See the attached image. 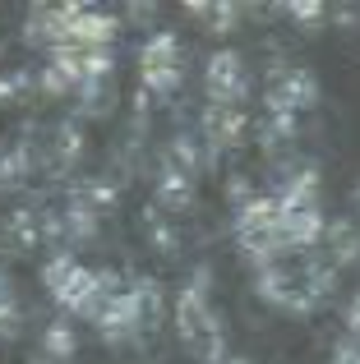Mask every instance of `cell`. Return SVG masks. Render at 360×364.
Masks as SVG:
<instances>
[{
	"mask_svg": "<svg viewBox=\"0 0 360 364\" xmlns=\"http://www.w3.org/2000/svg\"><path fill=\"white\" fill-rule=\"evenodd\" d=\"M287 14L300 23H314V18H324V5H287Z\"/></svg>",
	"mask_w": 360,
	"mask_h": 364,
	"instance_id": "4fadbf2b",
	"label": "cell"
},
{
	"mask_svg": "<svg viewBox=\"0 0 360 364\" xmlns=\"http://www.w3.org/2000/svg\"><path fill=\"white\" fill-rule=\"evenodd\" d=\"M18 300H14V286H9V277L0 272V337H18Z\"/></svg>",
	"mask_w": 360,
	"mask_h": 364,
	"instance_id": "8fae6325",
	"label": "cell"
},
{
	"mask_svg": "<svg viewBox=\"0 0 360 364\" xmlns=\"http://www.w3.org/2000/svg\"><path fill=\"white\" fill-rule=\"evenodd\" d=\"M240 134H245V111L240 107H208L203 111V134H198V139L208 143L203 157H217V152L235 148Z\"/></svg>",
	"mask_w": 360,
	"mask_h": 364,
	"instance_id": "5b68a950",
	"label": "cell"
},
{
	"mask_svg": "<svg viewBox=\"0 0 360 364\" xmlns=\"http://www.w3.org/2000/svg\"><path fill=\"white\" fill-rule=\"evenodd\" d=\"M259 143L268 152H282L287 143H296V116H268L259 129Z\"/></svg>",
	"mask_w": 360,
	"mask_h": 364,
	"instance_id": "9c48e42d",
	"label": "cell"
},
{
	"mask_svg": "<svg viewBox=\"0 0 360 364\" xmlns=\"http://www.w3.org/2000/svg\"><path fill=\"white\" fill-rule=\"evenodd\" d=\"M74 350H79V332H74V318H55V323H46V332H42V360L65 364V360H74Z\"/></svg>",
	"mask_w": 360,
	"mask_h": 364,
	"instance_id": "8992f818",
	"label": "cell"
},
{
	"mask_svg": "<svg viewBox=\"0 0 360 364\" xmlns=\"http://www.w3.org/2000/svg\"><path fill=\"white\" fill-rule=\"evenodd\" d=\"M328 364H360V337H342L333 346V360Z\"/></svg>",
	"mask_w": 360,
	"mask_h": 364,
	"instance_id": "7c38bea8",
	"label": "cell"
},
{
	"mask_svg": "<svg viewBox=\"0 0 360 364\" xmlns=\"http://www.w3.org/2000/svg\"><path fill=\"white\" fill-rule=\"evenodd\" d=\"M319 102V79L300 65H272L263 83V107L268 116H300Z\"/></svg>",
	"mask_w": 360,
	"mask_h": 364,
	"instance_id": "3957f363",
	"label": "cell"
},
{
	"mask_svg": "<svg viewBox=\"0 0 360 364\" xmlns=\"http://www.w3.org/2000/svg\"><path fill=\"white\" fill-rule=\"evenodd\" d=\"M139 79H144V92H176L185 83V46H180L176 33H153L139 51Z\"/></svg>",
	"mask_w": 360,
	"mask_h": 364,
	"instance_id": "7a4b0ae2",
	"label": "cell"
},
{
	"mask_svg": "<svg viewBox=\"0 0 360 364\" xmlns=\"http://www.w3.org/2000/svg\"><path fill=\"white\" fill-rule=\"evenodd\" d=\"M324 240H328V263H333V267H346V263H356V258H360V231H356L351 222L324 226Z\"/></svg>",
	"mask_w": 360,
	"mask_h": 364,
	"instance_id": "52a82bcc",
	"label": "cell"
},
{
	"mask_svg": "<svg viewBox=\"0 0 360 364\" xmlns=\"http://www.w3.org/2000/svg\"><path fill=\"white\" fill-rule=\"evenodd\" d=\"M189 14L203 18L208 33H231L235 18H240V5H189Z\"/></svg>",
	"mask_w": 360,
	"mask_h": 364,
	"instance_id": "30bf717a",
	"label": "cell"
},
{
	"mask_svg": "<svg viewBox=\"0 0 360 364\" xmlns=\"http://www.w3.org/2000/svg\"><path fill=\"white\" fill-rule=\"evenodd\" d=\"M203 92L208 107H240L250 97V74H245V55L235 51H217L203 70Z\"/></svg>",
	"mask_w": 360,
	"mask_h": 364,
	"instance_id": "277c9868",
	"label": "cell"
},
{
	"mask_svg": "<svg viewBox=\"0 0 360 364\" xmlns=\"http://www.w3.org/2000/svg\"><path fill=\"white\" fill-rule=\"evenodd\" d=\"M79 111L83 116H107L111 107H116V74H107V79H88L79 83Z\"/></svg>",
	"mask_w": 360,
	"mask_h": 364,
	"instance_id": "ba28073f",
	"label": "cell"
},
{
	"mask_svg": "<svg viewBox=\"0 0 360 364\" xmlns=\"http://www.w3.org/2000/svg\"><path fill=\"white\" fill-rule=\"evenodd\" d=\"M208 282H213V267H194V277L180 286L176 332L185 341V350H194L203 364H226V328L217 318L213 300H208Z\"/></svg>",
	"mask_w": 360,
	"mask_h": 364,
	"instance_id": "6da1fadb",
	"label": "cell"
}]
</instances>
